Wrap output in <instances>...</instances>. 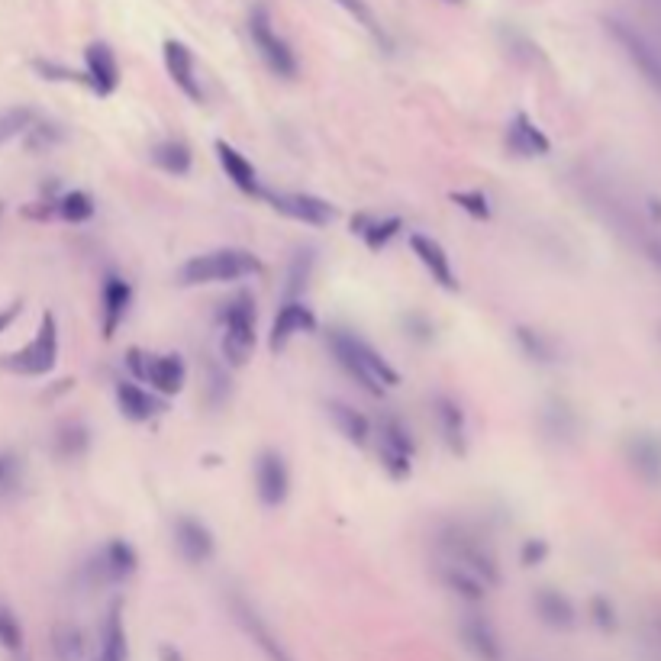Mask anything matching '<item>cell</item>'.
<instances>
[{
	"label": "cell",
	"mask_w": 661,
	"mask_h": 661,
	"mask_svg": "<svg viewBox=\"0 0 661 661\" xmlns=\"http://www.w3.org/2000/svg\"><path fill=\"white\" fill-rule=\"evenodd\" d=\"M97 655L91 661H129V636L123 623V603L113 600L97 632Z\"/></svg>",
	"instance_id": "obj_26"
},
{
	"label": "cell",
	"mask_w": 661,
	"mask_h": 661,
	"mask_svg": "<svg viewBox=\"0 0 661 661\" xmlns=\"http://www.w3.org/2000/svg\"><path fill=\"white\" fill-rule=\"evenodd\" d=\"M126 368L133 381L149 384V391L158 397H175L188 384V362L178 352H149V349H126Z\"/></svg>",
	"instance_id": "obj_7"
},
{
	"label": "cell",
	"mask_w": 661,
	"mask_h": 661,
	"mask_svg": "<svg viewBox=\"0 0 661 661\" xmlns=\"http://www.w3.org/2000/svg\"><path fill=\"white\" fill-rule=\"evenodd\" d=\"M265 271V262L249 249L223 246L191 255L188 262L178 268L181 287H204V284H233L242 278H255Z\"/></svg>",
	"instance_id": "obj_3"
},
{
	"label": "cell",
	"mask_w": 661,
	"mask_h": 661,
	"mask_svg": "<svg viewBox=\"0 0 661 661\" xmlns=\"http://www.w3.org/2000/svg\"><path fill=\"white\" fill-rule=\"evenodd\" d=\"M433 549H436V562L455 565L468 574H474L478 581H484L487 587L500 584V565L497 555L491 549V542L481 533L478 526H471L465 520H445L436 526L433 533Z\"/></svg>",
	"instance_id": "obj_2"
},
{
	"label": "cell",
	"mask_w": 661,
	"mask_h": 661,
	"mask_svg": "<svg viewBox=\"0 0 661 661\" xmlns=\"http://www.w3.org/2000/svg\"><path fill=\"white\" fill-rule=\"evenodd\" d=\"M129 307H133V284L120 271H107L104 281H100V336L107 342L120 333V326L126 323Z\"/></svg>",
	"instance_id": "obj_15"
},
{
	"label": "cell",
	"mask_w": 661,
	"mask_h": 661,
	"mask_svg": "<svg viewBox=\"0 0 661 661\" xmlns=\"http://www.w3.org/2000/svg\"><path fill=\"white\" fill-rule=\"evenodd\" d=\"M336 4L349 13V17L358 23V26H365V30L371 33V39L378 42V46H384V49H391V36H387V30L381 26V20L375 17V10H371L365 0H336Z\"/></svg>",
	"instance_id": "obj_37"
},
{
	"label": "cell",
	"mask_w": 661,
	"mask_h": 661,
	"mask_svg": "<svg viewBox=\"0 0 661 661\" xmlns=\"http://www.w3.org/2000/svg\"><path fill=\"white\" fill-rule=\"evenodd\" d=\"M220 323V355L226 368H246L255 352V297L252 291H236L217 310Z\"/></svg>",
	"instance_id": "obj_4"
},
{
	"label": "cell",
	"mask_w": 661,
	"mask_h": 661,
	"mask_svg": "<svg viewBox=\"0 0 661 661\" xmlns=\"http://www.w3.org/2000/svg\"><path fill=\"white\" fill-rule=\"evenodd\" d=\"M591 607H594V620H597V623H603V626H610V623H613V620H610V616H613V610H610V607H607V603H603V600H594Z\"/></svg>",
	"instance_id": "obj_50"
},
{
	"label": "cell",
	"mask_w": 661,
	"mask_h": 661,
	"mask_svg": "<svg viewBox=\"0 0 661 661\" xmlns=\"http://www.w3.org/2000/svg\"><path fill=\"white\" fill-rule=\"evenodd\" d=\"M52 655L55 661H84L88 658V639L78 623H55L52 626Z\"/></svg>",
	"instance_id": "obj_32"
},
{
	"label": "cell",
	"mask_w": 661,
	"mask_h": 661,
	"mask_svg": "<svg viewBox=\"0 0 661 661\" xmlns=\"http://www.w3.org/2000/svg\"><path fill=\"white\" fill-rule=\"evenodd\" d=\"M404 329H407V336L416 339V342H433V333H436L433 323H429L426 316H420V313H407Z\"/></svg>",
	"instance_id": "obj_46"
},
{
	"label": "cell",
	"mask_w": 661,
	"mask_h": 661,
	"mask_svg": "<svg viewBox=\"0 0 661 661\" xmlns=\"http://www.w3.org/2000/svg\"><path fill=\"white\" fill-rule=\"evenodd\" d=\"M52 452L62 462H78L91 452V429L84 420H65L52 436Z\"/></svg>",
	"instance_id": "obj_31"
},
{
	"label": "cell",
	"mask_w": 661,
	"mask_h": 661,
	"mask_svg": "<svg viewBox=\"0 0 661 661\" xmlns=\"http://www.w3.org/2000/svg\"><path fill=\"white\" fill-rule=\"evenodd\" d=\"M629 462L636 465L645 474V478L658 481V474H661V445L655 439H649V436L632 439L629 442Z\"/></svg>",
	"instance_id": "obj_36"
},
{
	"label": "cell",
	"mask_w": 661,
	"mask_h": 661,
	"mask_svg": "<svg viewBox=\"0 0 661 661\" xmlns=\"http://www.w3.org/2000/svg\"><path fill=\"white\" fill-rule=\"evenodd\" d=\"M513 339H516V346H520V352L529 358V362H539V365H552L555 362V342L545 333H539V329L516 326Z\"/></svg>",
	"instance_id": "obj_35"
},
{
	"label": "cell",
	"mask_w": 661,
	"mask_h": 661,
	"mask_svg": "<svg viewBox=\"0 0 661 661\" xmlns=\"http://www.w3.org/2000/svg\"><path fill=\"white\" fill-rule=\"evenodd\" d=\"M0 213H4V204H0Z\"/></svg>",
	"instance_id": "obj_53"
},
{
	"label": "cell",
	"mask_w": 661,
	"mask_h": 661,
	"mask_svg": "<svg viewBox=\"0 0 661 661\" xmlns=\"http://www.w3.org/2000/svg\"><path fill=\"white\" fill-rule=\"evenodd\" d=\"M229 610H233V620L239 623V629L246 632V639L265 655V661H297L291 655V649L281 642L278 632L271 629V623L262 616V610H258L249 597L229 594Z\"/></svg>",
	"instance_id": "obj_11"
},
{
	"label": "cell",
	"mask_w": 661,
	"mask_h": 661,
	"mask_svg": "<svg viewBox=\"0 0 661 661\" xmlns=\"http://www.w3.org/2000/svg\"><path fill=\"white\" fill-rule=\"evenodd\" d=\"M504 146L513 158H545L552 152V139L542 133L539 123L526 110H516L507 120Z\"/></svg>",
	"instance_id": "obj_20"
},
{
	"label": "cell",
	"mask_w": 661,
	"mask_h": 661,
	"mask_svg": "<svg viewBox=\"0 0 661 661\" xmlns=\"http://www.w3.org/2000/svg\"><path fill=\"white\" fill-rule=\"evenodd\" d=\"M249 39L258 52V59L265 62V68L271 71L275 78H284V81H294L297 71H300V62L294 49L287 46V39L275 30V23H271V10L265 4H252L249 10Z\"/></svg>",
	"instance_id": "obj_9"
},
{
	"label": "cell",
	"mask_w": 661,
	"mask_h": 661,
	"mask_svg": "<svg viewBox=\"0 0 661 661\" xmlns=\"http://www.w3.org/2000/svg\"><path fill=\"white\" fill-rule=\"evenodd\" d=\"M458 639L478 661H504V642H500L494 623L484 613L468 610L458 620Z\"/></svg>",
	"instance_id": "obj_23"
},
{
	"label": "cell",
	"mask_w": 661,
	"mask_h": 661,
	"mask_svg": "<svg viewBox=\"0 0 661 661\" xmlns=\"http://www.w3.org/2000/svg\"><path fill=\"white\" fill-rule=\"evenodd\" d=\"M316 268V249L313 246H300L291 255V265H287V284H284V300H304V291L310 287Z\"/></svg>",
	"instance_id": "obj_33"
},
{
	"label": "cell",
	"mask_w": 661,
	"mask_h": 661,
	"mask_svg": "<svg viewBox=\"0 0 661 661\" xmlns=\"http://www.w3.org/2000/svg\"><path fill=\"white\" fill-rule=\"evenodd\" d=\"M162 59H165L168 78L175 81V88H178L184 97H188V100H194V104H204V84H200V75H197L194 52L184 46L181 39H165Z\"/></svg>",
	"instance_id": "obj_18"
},
{
	"label": "cell",
	"mask_w": 661,
	"mask_h": 661,
	"mask_svg": "<svg viewBox=\"0 0 661 661\" xmlns=\"http://www.w3.org/2000/svg\"><path fill=\"white\" fill-rule=\"evenodd\" d=\"M603 26H607L610 39L623 49V55L632 62V68H636L639 75H642V81L661 97V52L629 20L603 17Z\"/></svg>",
	"instance_id": "obj_10"
},
{
	"label": "cell",
	"mask_w": 661,
	"mask_h": 661,
	"mask_svg": "<svg viewBox=\"0 0 661 661\" xmlns=\"http://www.w3.org/2000/svg\"><path fill=\"white\" fill-rule=\"evenodd\" d=\"M645 255H649L652 262L661 268V236H655V233H652V236H645Z\"/></svg>",
	"instance_id": "obj_49"
},
{
	"label": "cell",
	"mask_w": 661,
	"mask_h": 661,
	"mask_svg": "<svg viewBox=\"0 0 661 661\" xmlns=\"http://www.w3.org/2000/svg\"><path fill=\"white\" fill-rule=\"evenodd\" d=\"M265 204L281 213V217L294 220V223H304V226H329L336 220V207L329 204L326 197H316V194H304V191H262Z\"/></svg>",
	"instance_id": "obj_12"
},
{
	"label": "cell",
	"mask_w": 661,
	"mask_h": 661,
	"mask_svg": "<svg viewBox=\"0 0 661 661\" xmlns=\"http://www.w3.org/2000/svg\"><path fill=\"white\" fill-rule=\"evenodd\" d=\"M139 571V552L133 542L113 536L100 542L97 549L84 558L78 568V584L88 591H110V587L126 584Z\"/></svg>",
	"instance_id": "obj_5"
},
{
	"label": "cell",
	"mask_w": 661,
	"mask_h": 661,
	"mask_svg": "<svg viewBox=\"0 0 661 661\" xmlns=\"http://www.w3.org/2000/svg\"><path fill=\"white\" fill-rule=\"evenodd\" d=\"M449 197H452V204L462 213H468L471 220H478V223L491 220L494 207H491V197H487L484 191H452Z\"/></svg>",
	"instance_id": "obj_39"
},
{
	"label": "cell",
	"mask_w": 661,
	"mask_h": 661,
	"mask_svg": "<svg viewBox=\"0 0 661 661\" xmlns=\"http://www.w3.org/2000/svg\"><path fill=\"white\" fill-rule=\"evenodd\" d=\"M545 558H549V542L545 539H526L520 545V565L523 568H536L545 562Z\"/></svg>",
	"instance_id": "obj_45"
},
{
	"label": "cell",
	"mask_w": 661,
	"mask_h": 661,
	"mask_svg": "<svg viewBox=\"0 0 661 661\" xmlns=\"http://www.w3.org/2000/svg\"><path fill=\"white\" fill-rule=\"evenodd\" d=\"M407 242H410L413 258L426 268V275L433 278L442 291H458V275L452 268V255L445 252V246L439 239L426 236V233H410Z\"/></svg>",
	"instance_id": "obj_21"
},
{
	"label": "cell",
	"mask_w": 661,
	"mask_h": 661,
	"mask_svg": "<svg viewBox=\"0 0 661 661\" xmlns=\"http://www.w3.org/2000/svg\"><path fill=\"white\" fill-rule=\"evenodd\" d=\"M326 349L336 358V365L371 397H384L387 391H394V387L400 384V371L387 362L368 339L358 336L355 329L329 326L326 329Z\"/></svg>",
	"instance_id": "obj_1"
},
{
	"label": "cell",
	"mask_w": 661,
	"mask_h": 661,
	"mask_svg": "<svg viewBox=\"0 0 661 661\" xmlns=\"http://www.w3.org/2000/svg\"><path fill=\"white\" fill-rule=\"evenodd\" d=\"M326 413H329V420H333L336 433L346 439L349 445H355V449H365V445L371 442L375 426H371V420L358 407L346 404V400H329Z\"/></svg>",
	"instance_id": "obj_27"
},
{
	"label": "cell",
	"mask_w": 661,
	"mask_h": 661,
	"mask_svg": "<svg viewBox=\"0 0 661 661\" xmlns=\"http://www.w3.org/2000/svg\"><path fill=\"white\" fill-rule=\"evenodd\" d=\"M255 494L258 504L265 510H278L291 497V468H287L284 455L275 449L258 452L255 458Z\"/></svg>",
	"instance_id": "obj_13"
},
{
	"label": "cell",
	"mask_w": 661,
	"mask_h": 661,
	"mask_svg": "<svg viewBox=\"0 0 661 661\" xmlns=\"http://www.w3.org/2000/svg\"><path fill=\"white\" fill-rule=\"evenodd\" d=\"M158 658H162V661H184L181 652L171 649V645H162V649H158Z\"/></svg>",
	"instance_id": "obj_51"
},
{
	"label": "cell",
	"mask_w": 661,
	"mask_h": 661,
	"mask_svg": "<svg viewBox=\"0 0 661 661\" xmlns=\"http://www.w3.org/2000/svg\"><path fill=\"white\" fill-rule=\"evenodd\" d=\"M375 442H378V465L391 481H407L413 474V458H416V442L410 426L400 420L394 410H384L375 423Z\"/></svg>",
	"instance_id": "obj_8"
},
{
	"label": "cell",
	"mask_w": 661,
	"mask_h": 661,
	"mask_svg": "<svg viewBox=\"0 0 661 661\" xmlns=\"http://www.w3.org/2000/svg\"><path fill=\"white\" fill-rule=\"evenodd\" d=\"M23 484V458L17 452H0V494H13Z\"/></svg>",
	"instance_id": "obj_42"
},
{
	"label": "cell",
	"mask_w": 661,
	"mask_h": 661,
	"mask_svg": "<svg viewBox=\"0 0 661 661\" xmlns=\"http://www.w3.org/2000/svg\"><path fill=\"white\" fill-rule=\"evenodd\" d=\"M33 68L39 71V78L46 81H65V84H84V71H75L68 65H59V62H46V59H36Z\"/></svg>",
	"instance_id": "obj_43"
},
{
	"label": "cell",
	"mask_w": 661,
	"mask_h": 661,
	"mask_svg": "<svg viewBox=\"0 0 661 661\" xmlns=\"http://www.w3.org/2000/svg\"><path fill=\"white\" fill-rule=\"evenodd\" d=\"M436 578H439V584L445 587V591H452L458 600L471 603V607H478V603H484L487 594H491V587L474 578V574L455 568V565H445V562H436Z\"/></svg>",
	"instance_id": "obj_28"
},
{
	"label": "cell",
	"mask_w": 661,
	"mask_h": 661,
	"mask_svg": "<svg viewBox=\"0 0 661 661\" xmlns=\"http://www.w3.org/2000/svg\"><path fill=\"white\" fill-rule=\"evenodd\" d=\"M0 649L20 655L23 652V626L17 620V613L0 603Z\"/></svg>",
	"instance_id": "obj_41"
},
{
	"label": "cell",
	"mask_w": 661,
	"mask_h": 661,
	"mask_svg": "<svg viewBox=\"0 0 661 661\" xmlns=\"http://www.w3.org/2000/svg\"><path fill=\"white\" fill-rule=\"evenodd\" d=\"M113 400H117V410L123 420L129 423H152L155 416L165 413V400L152 394L149 387H142L133 378H120L113 387Z\"/></svg>",
	"instance_id": "obj_22"
},
{
	"label": "cell",
	"mask_w": 661,
	"mask_h": 661,
	"mask_svg": "<svg viewBox=\"0 0 661 661\" xmlns=\"http://www.w3.org/2000/svg\"><path fill=\"white\" fill-rule=\"evenodd\" d=\"M213 152H217V162L223 168V175L229 178V184H233L239 194L262 200L265 184H262V178H258V168L252 165V158H246L233 146V142H226V139H217Z\"/></svg>",
	"instance_id": "obj_24"
},
{
	"label": "cell",
	"mask_w": 661,
	"mask_h": 661,
	"mask_svg": "<svg viewBox=\"0 0 661 661\" xmlns=\"http://www.w3.org/2000/svg\"><path fill=\"white\" fill-rule=\"evenodd\" d=\"M404 229L407 223L394 213H384V217L381 213H355L352 217V236L362 239L368 252H384Z\"/></svg>",
	"instance_id": "obj_25"
},
{
	"label": "cell",
	"mask_w": 661,
	"mask_h": 661,
	"mask_svg": "<svg viewBox=\"0 0 661 661\" xmlns=\"http://www.w3.org/2000/svg\"><path fill=\"white\" fill-rule=\"evenodd\" d=\"M171 542H175L181 562L191 568L207 565L210 558L217 555V539H213L210 526L191 513L175 516V523H171Z\"/></svg>",
	"instance_id": "obj_14"
},
{
	"label": "cell",
	"mask_w": 661,
	"mask_h": 661,
	"mask_svg": "<svg viewBox=\"0 0 661 661\" xmlns=\"http://www.w3.org/2000/svg\"><path fill=\"white\" fill-rule=\"evenodd\" d=\"M542 420H545V429H549V436H555V439L571 436V410L565 404H549Z\"/></svg>",
	"instance_id": "obj_44"
},
{
	"label": "cell",
	"mask_w": 661,
	"mask_h": 661,
	"mask_svg": "<svg viewBox=\"0 0 661 661\" xmlns=\"http://www.w3.org/2000/svg\"><path fill=\"white\" fill-rule=\"evenodd\" d=\"M533 610L549 629H571L574 626V603L555 591V587H539L533 594Z\"/></svg>",
	"instance_id": "obj_29"
},
{
	"label": "cell",
	"mask_w": 661,
	"mask_h": 661,
	"mask_svg": "<svg viewBox=\"0 0 661 661\" xmlns=\"http://www.w3.org/2000/svg\"><path fill=\"white\" fill-rule=\"evenodd\" d=\"M20 310H23V304L17 300V304H10V307H4L0 310V333H7V329L17 323V316H20Z\"/></svg>",
	"instance_id": "obj_48"
},
{
	"label": "cell",
	"mask_w": 661,
	"mask_h": 661,
	"mask_svg": "<svg viewBox=\"0 0 661 661\" xmlns=\"http://www.w3.org/2000/svg\"><path fill=\"white\" fill-rule=\"evenodd\" d=\"M62 139H65L62 126L49 123V120H33V126L23 133V142H26V149L30 152H52Z\"/></svg>",
	"instance_id": "obj_38"
},
{
	"label": "cell",
	"mask_w": 661,
	"mask_h": 661,
	"mask_svg": "<svg viewBox=\"0 0 661 661\" xmlns=\"http://www.w3.org/2000/svg\"><path fill=\"white\" fill-rule=\"evenodd\" d=\"M445 4H462V0H445Z\"/></svg>",
	"instance_id": "obj_52"
},
{
	"label": "cell",
	"mask_w": 661,
	"mask_h": 661,
	"mask_svg": "<svg viewBox=\"0 0 661 661\" xmlns=\"http://www.w3.org/2000/svg\"><path fill=\"white\" fill-rule=\"evenodd\" d=\"M316 333V313L307 307V300H284L278 307L275 320H271V333H268V349L281 355L297 336Z\"/></svg>",
	"instance_id": "obj_16"
},
{
	"label": "cell",
	"mask_w": 661,
	"mask_h": 661,
	"mask_svg": "<svg viewBox=\"0 0 661 661\" xmlns=\"http://www.w3.org/2000/svg\"><path fill=\"white\" fill-rule=\"evenodd\" d=\"M55 365H59V320L52 310L39 316L36 336L23 349L0 355V368L17 378H46L55 371Z\"/></svg>",
	"instance_id": "obj_6"
},
{
	"label": "cell",
	"mask_w": 661,
	"mask_h": 661,
	"mask_svg": "<svg viewBox=\"0 0 661 661\" xmlns=\"http://www.w3.org/2000/svg\"><path fill=\"white\" fill-rule=\"evenodd\" d=\"M229 397V381H226V371L220 375L217 368L210 371V400L213 404H223V400Z\"/></svg>",
	"instance_id": "obj_47"
},
{
	"label": "cell",
	"mask_w": 661,
	"mask_h": 661,
	"mask_svg": "<svg viewBox=\"0 0 661 661\" xmlns=\"http://www.w3.org/2000/svg\"><path fill=\"white\" fill-rule=\"evenodd\" d=\"M429 410H433V420H436V429H439V436L445 442V449H449L455 458H465L468 455V416H465V407L449 394H433L429 397Z\"/></svg>",
	"instance_id": "obj_17"
},
{
	"label": "cell",
	"mask_w": 661,
	"mask_h": 661,
	"mask_svg": "<svg viewBox=\"0 0 661 661\" xmlns=\"http://www.w3.org/2000/svg\"><path fill=\"white\" fill-rule=\"evenodd\" d=\"M149 158H152V165L158 171H165V175H171V178L191 175V168H194V152H191V146L184 139H162V142H155Z\"/></svg>",
	"instance_id": "obj_30"
},
{
	"label": "cell",
	"mask_w": 661,
	"mask_h": 661,
	"mask_svg": "<svg viewBox=\"0 0 661 661\" xmlns=\"http://www.w3.org/2000/svg\"><path fill=\"white\" fill-rule=\"evenodd\" d=\"M94 213H97V200L81 188L62 191L55 197V217L65 223H91Z\"/></svg>",
	"instance_id": "obj_34"
},
{
	"label": "cell",
	"mask_w": 661,
	"mask_h": 661,
	"mask_svg": "<svg viewBox=\"0 0 661 661\" xmlns=\"http://www.w3.org/2000/svg\"><path fill=\"white\" fill-rule=\"evenodd\" d=\"M33 120H36V113L30 107H13L7 113H0V146L10 142V139L23 136L26 129L33 126Z\"/></svg>",
	"instance_id": "obj_40"
},
{
	"label": "cell",
	"mask_w": 661,
	"mask_h": 661,
	"mask_svg": "<svg viewBox=\"0 0 661 661\" xmlns=\"http://www.w3.org/2000/svg\"><path fill=\"white\" fill-rule=\"evenodd\" d=\"M84 88L97 97H110L120 88V62L107 42H91L84 49Z\"/></svg>",
	"instance_id": "obj_19"
},
{
	"label": "cell",
	"mask_w": 661,
	"mask_h": 661,
	"mask_svg": "<svg viewBox=\"0 0 661 661\" xmlns=\"http://www.w3.org/2000/svg\"><path fill=\"white\" fill-rule=\"evenodd\" d=\"M23 661H30V658H23Z\"/></svg>",
	"instance_id": "obj_54"
}]
</instances>
